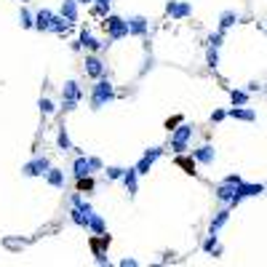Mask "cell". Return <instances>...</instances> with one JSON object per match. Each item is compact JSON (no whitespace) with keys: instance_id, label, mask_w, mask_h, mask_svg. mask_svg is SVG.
Returning <instances> with one entry per match:
<instances>
[{"instance_id":"obj_1","label":"cell","mask_w":267,"mask_h":267,"mask_svg":"<svg viewBox=\"0 0 267 267\" xmlns=\"http://www.w3.org/2000/svg\"><path fill=\"white\" fill-rule=\"evenodd\" d=\"M110 102H115V85L110 83L107 75H102V78H97V83H94V88H91V110L97 112L102 107H107Z\"/></svg>"},{"instance_id":"obj_2","label":"cell","mask_w":267,"mask_h":267,"mask_svg":"<svg viewBox=\"0 0 267 267\" xmlns=\"http://www.w3.org/2000/svg\"><path fill=\"white\" fill-rule=\"evenodd\" d=\"M80 99H83L80 83H78V80H67V83L62 85V110H64V112H72V110L80 104Z\"/></svg>"},{"instance_id":"obj_3","label":"cell","mask_w":267,"mask_h":267,"mask_svg":"<svg viewBox=\"0 0 267 267\" xmlns=\"http://www.w3.org/2000/svg\"><path fill=\"white\" fill-rule=\"evenodd\" d=\"M195 128L190 126V123H182L179 128H171V152H176V155H182V152L190 147V139H193Z\"/></svg>"},{"instance_id":"obj_4","label":"cell","mask_w":267,"mask_h":267,"mask_svg":"<svg viewBox=\"0 0 267 267\" xmlns=\"http://www.w3.org/2000/svg\"><path fill=\"white\" fill-rule=\"evenodd\" d=\"M104 30H107V37L112 43L115 40H123V37H128V24L123 16H115V14H107L104 16Z\"/></svg>"},{"instance_id":"obj_5","label":"cell","mask_w":267,"mask_h":267,"mask_svg":"<svg viewBox=\"0 0 267 267\" xmlns=\"http://www.w3.org/2000/svg\"><path fill=\"white\" fill-rule=\"evenodd\" d=\"M264 193V185H249V182H241L235 187V198L230 200V208H238L241 206V200H246V198H256V195H262Z\"/></svg>"},{"instance_id":"obj_6","label":"cell","mask_w":267,"mask_h":267,"mask_svg":"<svg viewBox=\"0 0 267 267\" xmlns=\"http://www.w3.org/2000/svg\"><path fill=\"white\" fill-rule=\"evenodd\" d=\"M51 168V160L46 155H35L32 160H27V163L22 166V174L24 176H46Z\"/></svg>"},{"instance_id":"obj_7","label":"cell","mask_w":267,"mask_h":267,"mask_svg":"<svg viewBox=\"0 0 267 267\" xmlns=\"http://www.w3.org/2000/svg\"><path fill=\"white\" fill-rule=\"evenodd\" d=\"M163 155V147H150V150H145V155H142L139 160H137V174L139 176H145V174H150V168L155 166V160Z\"/></svg>"},{"instance_id":"obj_8","label":"cell","mask_w":267,"mask_h":267,"mask_svg":"<svg viewBox=\"0 0 267 267\" xmlns=\"http://www.w3.org/2000/svg\"><path fill=\"white\" fill-rule=\"evenodd\" d=\"M83 70H85L88 78L97 80V78H102V75H107V64H104L97 54H88V56H85V62H83Z\"/></svg>"},{"instance_id":"obj_9","label":"cell","mask_w":267,"mask_h":267,"mask_svg":"<svg viewBox=\"0 0 267 267\" xmlns=\"http://www.w3.org/2000/svg\"><path fill=\"white\" fill-rule=\"evenodd\" d=\"M166 14L179 22V19L193 16V6H190L187 0H168V3H166Z\"/></svg>"},{"instance_id":"obj_10","label":"cell","mask_w":267,"mask_h":267,"mask_svg":"<svg viewBox=\"0 0 267 267\" xmlns=\"http://www.w3.org/2000/svg\"><path fill=\"white\" fill-rule=\"evenodd\" d=\"M126 24H128V35L131 37H145L147 30H150V19L147 16H128L126 19Z\"/></svg>"},{"instance_id":"obj_11","label":"cell","mask_w":267,"mask_h":267,"mask_svg":"<svg viewBox=\"0 0 267 267\" xmlns=\"http://www.w3.org/2000/svg\"><path fill=\"white\" fill-rule=\"evenodd\" d=\"M78 43L83 46L85 51H94V54H97V51H102V49H107V46H110V43H102V40H97V37H94V32L88 30V27H83V30H80V35H78Z\"/></svg>"},{"instance_id":"obj_12","label":"cell","mask_w":267,"mask_h":267,"mask_svg":"<svg viewBox=\"0 0 267 267\" xmlns=\"http://www.w3.org/2000/svg\"><path fill=\"white\" fill-rule=\"evenodd\" d=\"M72 174L75 179H80V176H91L94 174V166H91V155H78L72 160Z\"/></svg>"},{"instance_id":"obj_13","label":"cell","mask_w":267,"mask_h":267,"mask_svg":"<svg viewBox=\"0 0 267 267\" xmlns=\"http://www.w3.org/2000/svg\"><path fill=\"white\" fill-rule=\"evenodd\" d=\"M193 158H195V163H200V166H211L216 160V150L211 145H200L198 150H193Z\"/></svg>"},{"instance_id":"obj_14","label":"cell","mask_w":267,"mask_h":267,"mask_svg":"<svg viewBox=\"0 0 267 267\" xmlns=\"http://www.w3.org/2000/svg\"><path fill=\"white\" fill-rule=\"evenodd\" d=\"M59 14L70 22L72 27L80 22V14H78V0H62V8H59Z\"/></svg>"},{"instance_id":"obj_15","label":"cell","mask_w":267,"mask_h":267,"mask_svg":"<svg viewBox=\"0 0 267 267\" xmlns=\"http://www.w3.org/2000/svg\"><path fill=\"white\" fill-rule=\"evenodd\" d=\"M51 22H54L51 8H40V11L35 14V30L37 32H51Z\"/></svg>"},{"instance_id":"obj_16","label":"cell","mask_w":267,"mask_h":267,"mask_svg":"<svg viewBox=\"0 0 267 267\" xmlns=\"http://www.w3.org/2000/svg\"><path fill=\"white\" fill-rule=\"evenodd\" d=\"M227 118L243 120V123H254V120H256V112H254L251 107H246V104H241V107H235V104H233V110L227 112Z\"/></svg>"},{"instance_id":"obj_17","label":"cell","mask_w":267,"mask_h":267,"mask_svg":"<svg viewBox=\"0 0 267 267\" xmlns=\"http://www.w3.org/2000/svg\"><path fill=\"white\" fill-rule=\"evenodd\" d=\"M123 187H126L128 198H134L139 193V174H137V168H126V174H123Z\"/></svg>"},{"instance_id":"obj_18","label":"cell","mask_w":267,"mask_h":267,"mask_svg":"<svg viewBox=\"0 0 267 267\" xmlns=\"http://www.w3.org/2000/svg\"><path fill=\"white\" fill-rule=\"evenodd\" d=\"M227 219H230V206L222 208V211H216L214 219H211V225H208V235H219V230L227 225Z\"/></svg>"},{"instance_id":"obj_19","label":"cell","mask_w":267,"mask_h":267,"mask_svg":"<svg viewBox=\"0 0 267 267\" xmlns=\"http://www.w3.org/2000/svg\"><path fill=\"white\" fill-rule=\"evenodd\" d=\"M238 22H241V14L233 11V8H227V11L219 14V30H222V32H227V30H230V27H235Z\"/></svg>"},{"instance_id":"obj_20","label":"cell","mask_w":267,"mask_h":267,"mask_svg":"<svg viewBox=\"0 0 267 267\" xmlns=\"http://www.w3.org/2000/svg\"><path fill=\"white\" fill-rule=\"evenodd\" d=\"M235 187H238V185H233V182H222V185H216V190H214L216 200H222V203H230V200L235 198Z\"/></svg>"},{"instance_id":"obj_21","label":"cell","mask_w":267,"mask_h":267,"mask_svg":"<svg viewBox=\"0 0 267 267\" xmlns=\"http://www.w3.org/2000/svg\"><path fill=\"white\" fill-rule=\"evenodd\" d=\"M85 230L94 233V235H104V233H107V222H104V216H102V214L94 211V214L88 216V227H85Z\"/></svg>"},{"instance_id":"obj_22","label":"cell","mask_w":267,"mask_h":267,"mask_svg":"<svg viewBox=\"0 0 267 267\" xmlns=\"http://www.w3.org/2000/svg\"><path fill=\"white\" fill-rule=\"evenodd\" d=\"M46 182H49L51 187H56V190H64V182H67V176H64V171L62 168H49V174H46Z\"/></svg>"},{"instance_id":"obj_23","label":"cell","mask_w":267,"mask_h":267,"mask_svg":"<svg viewBox=\"0 0 267 267\" xmlns=\"http://www.w3.org/2000/svg\"><path fill=\"white\" fill-rule=\"evenodd\" d=\"M203 251L211 256H222V246H219V235H208L203 241Z\"/></svg>"},{"instance_id":"obj_24","label":"cell","mask_w":267,"mask_h":267,"mask_svg":"<svg viewBox=\"0 0 267 267\" xmlns=\"http://www.w3.org/2000/svg\"><path fill=\"white\" fill-rule=\"evenodd\" d=\"M70 22H67V19L62 16V14H54V22H51V32H56V35H62V32H67L70 30Z\"/></svg>"},{"instance_id":"obj_25","label":"cell","mask_w":267,"mask_h":267,"mask_svg":"<svg viewBox=\"0 0 267 267\" xmlns=\"http://www.w3.org/2000/svg\"><path fill=\"white\" fill-rule=\"evenodd\" d=\"M56 145H59V150H64V152L75 150V145H72V139H70V134H67V128H59V137H56Z\"/></svg>"},{"instance_id":"obj_26","label":"cell","mask_w":267,"mask_h":267,"mask_svg":"<svg viewBox=\"0 0 267 267\" xmlns=\"http://www.w3.org/2000/svg\"><path fill=\"white\" fill-rule=\"evenodd\" d=\"M70 219H72V222L78 225V227H83V230L88 227V216H85L78 206H72V208H70Z\"/></svg>"},{"instance_id":"obj_27","label":"cell","mask_w":267,"mask_h":267,"mask_svg":"<svg viewBox=\"0 0 267 267\" xmlns=\"http://www.w3.org/2000/svg\"><path fill=\"white\" fill-rule=\"evenodd\" d=\"M19 24L24 27V30H35V14H30L27 8L19 11Z\"/></svg>"},{"instance_id":"obj_28","label":"cell","mask_w":267,"mask_h":267,"mask_svg":"<svg viewBox=\"0 0 267 267\" xmlns=\"http://www.w3.org/2000/svg\"><path fill=\"white\" fill-rule=\"evenodd\" d=\"M230 102L235 104V107H241V104H249V91L233 88V91H230Z\"/></svg>"},{"instance_id":"obj_29","label":"cell","mask_w":267,"mask_h":267,"mask_svg":"<svg viewBox=\"0 0 267 267\" xmlns=\"http://www.w3.org/2000/svg\"><path fill=\"white\" fill-rule=\"evenodd\" d=\"M37 107H40V115H54V112H56V104H54L49 97H40Z\"/></svg>"},{"instance_id":"obj_30","label":"cell","mask_w":267,"mask_h":267,"mask_svg":"<svg viewBox=\"0 0 267 267\" xmlns=\"http://www.w3.org/2000/svg\"><path fill=\"white\" fill-rule=\"evenodd\" d=\"M206 62L211 70H216L219 67V49H214V46H208V51H206Z\"/></svg>"},{"instance_id":"obj_31","label":"cell","mask_w":267,"mask_h":267,"mask_svg":"<svg viewBox=\"0 0 267 267\" xmlns=\"http://www.w3.org/2000/svg\"><path fill=\"white\" fill-rule=\"evenodd\" d=\"M91 3H97V14H99V16H107V14H110L112 0H91Z\"/></svg>"},{"instance_id":"obj_32","label":"cell","mask_w":267,"mask_h":267,"mask_svg":"<svg viewBox=\"0 0 267 267\" xmlns=\"http://www.w3.org/2000/svg\"><path fill=\"white\" fill-rule=\"evenodd\" d=\"M78 190H80V193H88V190H94V179H91V176H80V179H78Z\"/></svg>"},{"instance_id":"obj_33","label":"cell","mask_w":267,"mask_h":267,"mask_svg":"<svg viewBox=\"0 0 267 267\" xmlns=\"http://www.w3.org/2000/svg\"><path fill=\"white\" fill-rule=\"evenodd\" d=\"M222 43H225V32H222V30L208 37V46H214V49H222Z\"/></svg>"},{"instance_id":"obj_34","label":"cell","mask_w":267,"mask_h":267,"mask_svg":"<svg viewBox=\"0 0 267 267\" xmlns=\"http://www.w3.org/2000/svg\"><path fill=\"white\" fill-rule=\"evenodd\" d=\"M123 174H126V168H120V166H110L107 168V179H123Z\"/></svg>"},{"instance_id":"obj_35","label":"cell","mask_w":267,"mask_h":267,"mask_svg":"<svg viewBox=\"0 0 267 267\" xmlns=\"http://www.w3.org/2000/svg\"><path fill=\"white\" fill-rule=\"evenodd\" d=\"M179 166H185V168H187V174H195V158H193V160L179 158Z\"/></svg>"},{"instance_id":"obj_36","label":"cell","mask_w":267,"mask_h":267,"mask_svg":"<svg viewBox=\"0 0 267 267\" xmlns=\"http://www.w3.org/2000/svg\"><path fill=\"white\" fill-rule=\"evenodd\" d=\"M225 118H227L225 110H214V112H211V123H222Z\"/></svg>"},{"instance_id":"obj_37","label":"cell","mask_w":267,"mask_h":267,"mask_svg":"<svg viewBox=\"0 0 267 267\" xmlns=\"http://www.w3.org/2000/svg\"><path fill=\"white\" fill-rule=\"evenodd\" d=\"M246 91H249V94H254V91H262V83H256V80H251L249 85H246Z\"/></svg>"},{"instance_id":"obj_38","label":"cell","mask_w":267,"mask_h":267,"mask_svg":"<svg viewBox=\"0 0 267 267\" xmlns=\"http://www.w3.org/2000/svg\"><path fill=\"white\" fill-rule=\"evenodd\" d=\"M147 70H152V56H147V59H145V67L139 70V75H147Z\"/></svg>"},{"instance_id":"obj_39","label":"cell","mask_w":267,"mask_h":267,"mask_svg":"<svg viewBox=\"0 0 267 267\" xmlns=\"http://www.w3.org/2000/svg\"><path fill=\"white\" fill-rule=\"evenodd\" d=\"M97 264H110V256L102 254V251H97Z\"/></svg>"},{"instance_id":"obj_40","label":"cell","mask_w":267,"mask_h":267,"mask_svg":"<svg viewBox=\"0 0 267 267\" xmlns=\"http://www.w3.org/2000/svg\"><path fill=\"white\" fill-rule=\"evenodd\" d=\"M139 262L137 259H131V256H126V259H120V267H137Z\"/></svg>"},{"instance_id":"obj_41","label":"cell","mask_w":267,"mask_h":267,"mask_svg":"<svg viewBox=\"0 0 267 267\" xmlns=\"http://www.w3.org/2000/svg\"><path fill=\"white\" fill-rule=\"evenodd\" d=\"M225 182H233V185H241V182H243V179H241V176H238V174H230V176H225Z\"/></svg>"},{"instance_id":"obj_42","label":"cell","mask_w":267,"mask_h":267,"mask_svg":"<svg viewBox=\"0 0 267 267\" xmlns=\"http://www.w3.org/2000/svg\"><path fill=\"white\" fill-rule=\"evenodd\" d=\"M78 3H91V0H78Z\"/></svg>"},{"instance_id":"obj_43","label":"cell","mask_w":267,"mask_h":267,"mask_svg":"<svg viewBox=\"0 0 267 267\" xmlns=\"http://www.w3.org/2000/svg\"><path fill=\"white\" fill-rule=\"evenodd\" d=\"M22 3H30V0H22Z\"/></svg>"}]
</instances>
